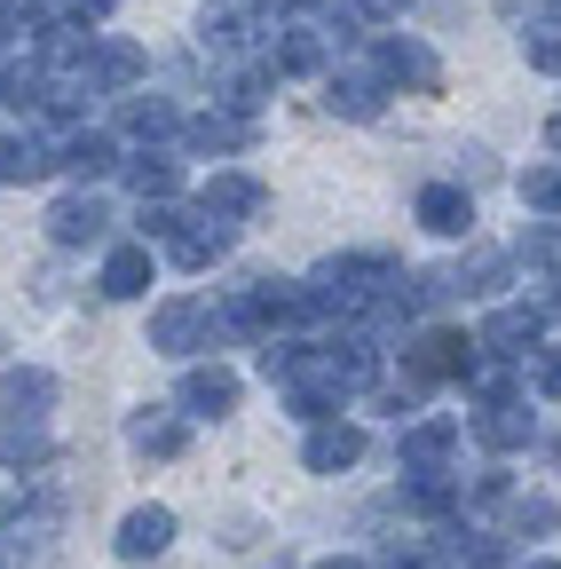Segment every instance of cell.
I'll return each instance as SVG.
<instances>
[{
  "mask_svg": "<svg viewBox=\"0 0 561 569\" xmlns=\"http://www.w3.org/2000/svg\"><path fill=\"white\" fill-rule=\"evenodd\" d=\"M40 459H48V427L40 419H9V427H0V467H9V475H24Z\"/></svg>",
  "mask_w": 561,
  "mask_h": 569,
  "instance_id": "28",
  "label": "cell"
},
{
  "mask_svg": "<svg viewBox=\"0 0 561 569\" xmlns=\"http://www.w3.org/2000/svg\"><path fill=\"white\" fill-rule=\"evenodd\" d=\"M522 261L514 253H499V246H467V261L451 269L459 277V293H474V301H490V293H507V277H514Z\"/></svg>",
  "mask_w": 561,
  "mask_h": 569,
  "instance_id": "22",
  "label": "cell"
},
{
  "mask_svg": "<svg viewBox=\"0 0 561 569\" xmlns=\"http://www.w3.org/2000/svg\"><path fill=\"white\" fill-rule=\"evenodd\" d=\"M230 246H238V222H222V213H206V206H190L182 222H174V238H167V261L174 269H214V261H230Z\"/></svg>",
  "mask_w": 561,
  "mask_h": 569,
  "instance_id": "1",
  "label": "cell"
},
{
  "mask_svg": "<svg viewBox=\"0 0 561 569\" xmlns=\"http://www.w3.org/2000/svg\"><path fill=\"white\" fill-rule=\"evenodd\" d=\"M545 142H553V151H561V111H553V119H545Z\"/></svg>",
  "mask_w": 561,
  "mask_h": 569,
  "instance_id": "39",
  "label": "cell"
},
{
  "mask_svg": "<svg viewBox=\"0 0 561 569\" xmlns=\"http://www.w3.org/2000/svg\"><path fill=\"white\" fill-rule=\"evenodd\" d=\"M63 253H72V246H103L111 238V198L103 190H63L56 206H48V222H40Z\"/></svg>",
  "mask_w": 561,
  "mask_h": 569,
  "instance_id": "3",
  "label": "cell"
},
{
  "mask_svg": "<svg viewBox=\"0 0 561 569\" xmlns=\"http://www.w3.org/2000/svg\"><path fill=\"white\" fill-rule=\"evenodd\" d=\"M499 515H507L514 538H553V530H561V507H553L545 490H507V498H499Z\"/></svg>",
  "mask_w": 561,
  "mask_h": 569,
  "instance_id": "25",
  "label": "cell"
},
{
  "mask_svg": "<svg viewBox=\"0 0 561 569\" xmlns=\"http://www.w3.org/2000/svg\"><path fill=\"white\" fill-rule=\"evenodd\" d=\"M522 63L545 71V80H561V17H530V32H522Z\"/></svg>",
  "mask_w": 561,
  "mask_h": 569,
  "instance_id": "31",
  "label": "cell"
},
{
  "mask_svg": "<svg viewBox=\"0 0 561 569\" xmlns=\"http://www.w3.org/2000/svg\"><path fill=\"white\" fill-rule=\"evenodd\" d=\"M182 443H190V411L182 403L174 411L167 403H143V411L127 419V451L134 459H182Z\"/></svg>",
  "mask_w": 561,
  "mask_h": 569,
  "instance_id": "9",
  "label": "cell"
},
{
  "mask_svg": "<svg viewBox=\"0 0 561 569\" xmlns=\"http://www.w3.org/2000/svg\"><path fill=\"white\" fill-rule=\"evenodd\" d=\"M56 174H72L80 190H96L103 174H119V134H103V127L63 134V142H56Z\"/></svg>",
  "mask_w": 561,
  "mask_h": 569,
  "instance_id": "11",
  "label": "cell"
},
{
  "mask_svg": "<svg viewBox=\"0 0 561 569\" xmlns=\"http://www.w3.org/2000/svg\"><path fill=\"white\" fill-rule=\"evenodd\" d=\"M364 56H372V71L388 88H435L443 71H435V56H428V40H364Z\"/></svg>",
  "mask_w": 561,
  "mask_h": 569,
  "instance_id": "14",
  "label": "cell"
},
{
  "mask_svg": "<svg viewBox=\"0 0 561 569\" xmlns=\"http://www.w3.org/2000/svg\"><path fill=\"white\" fill-rule=\"evenodd\" d=\"M538 332H545V325H538V309H530V301H514V309H490L474 340H482L490 356H530V348H538Z\"/></svg>",
  "mask_w": 561,
  "mask_h": 569,
  "instance_id": "21",
  "label": "cell"
},
{
  "mask_svg": "<svg viewBox=\"0 0 561 569\" xmlns=\"http://www.w3.org/2000/svg\"><path fill=\"white\" fill-rule=\"evenodd\" d=\"M545 17H561V0H545Z\"/></svg>",
  "mask_w": 561,
  "mask_h": 569,
  "instance_id": "40",
  "label": "cell"
},
{
  "mask_svg": "<svg viewBox=\"0 0 561 569\" xmlns=\"http://www.w3.org/2000/svg\"><path fill=\"white\" fill-rule=\"evenodd\" d=\"M269 96H277V63L261 56V63H238V71H230L214 103H230V111H246V119H253V111H261Z\"/></svg>",
  "mask_w": 561,
  "mask_h": 569,
  "instance_id": "27",
  "label": "cell"
},
{
  "mask_svg": "<svg viewBox=\"0 0 561 569\" xmlns=\"http://www.w3.org/2000/svg\"><path fill=\"white\" fill-rule=\"evenodd\" d=\"M357 9H364V17H372V24H395V17H403V9H411V0H357Z\"/></svg>",
  "mask_w": 561,
  "mask_h": 569,
  "instance_id": "36",
  "label": "cell"
},
{
  "mask_svg": "<svg viewBox=\"0 0 561 569\" xmlns=\"http://www.w3.org/2000/svg\"><path fill=\"white\" fill-rule=\"evenodd\" d=\"M514 261H522V269H545V277H561V230H553V222H545V230H522Z\"/></svg>",
  "mask_w": 561,
  "mask_h": 569,
  "instance_id": "33",
  "label": "cell"
},
{
  "mask_svg": "<svg viewBox=\"0 0 561 569\" xmlns=\"http://www.w3.org/2000/svg\"><path fill=\"white\" fill-rule=\"evenodd\" d=\"M530 569H561V561H530Z\"/></svg>",
  "mask_w": 561,
  "mask_h": 569,
  "instance_id": "41",
  "label": "cell"
},
{
  "mask_svg": "<svg viewBox=\"0 0 561 569\" xmlns=\"http://www.w3.org/2000/svg\"><path fill=\"white\" fill-rule=\"evenodd\" d=\"M119 174H127V190H134V198H174V190H182V174H174V159H167V151L127 159Z\"/></svg>",
  "mask_w": 561,
  "mask_h": 569,
  "instance_id": "29",
  "label": "cell"
},
{
  "mask_svg": "<svg viewBox=\"0 0 561 569\" xmlns=\"http://www.w3.org/2000/svg\"><path fill=\"white\" fill-rule=\"evenodd\" d=\"M474 356H482V340H467V332L435 325V332H419V340H411V372L428 380V388H435V380H467Z\"/></svg>",
  "mask_w": 561,
  "mask_h": 569,
  "instance_id": "8",
  "label": "cell"
},
{
  "mask_svg": "<svg viewBox=\"0 0 561 569\" xmlns=\"http://www.w3.org/2000/svg\"><path fill=\"white\" fill-rule=\"evenodd\" d=\"M96 293L103 301H143L151 293V246H103V269H96Z\"/></svg>",
  "mask_w": 561,
  "mask_h": 569,
  "instance_id": "15",
  "label": "cell"
},
{
  "mask_svg": "<svg viewBox=\"0 0 561 569\" xmlns=\"http://www.w3.org/2000/svg\"><path fill=\"white\" fill-rule=\"evenodd\" d=\"M514 190H522V206H530V213H561V159L530 167V174H522Z\"/></svg>",
  "mask_w": 561,
  "mask_h": 569,
  "instance_id": "32",
  "label": "cell"
},
{
  "mask_svg": "<svg viewBox=\"0 0 561 569\" xmlns=\"http://www.w3.org/2000/svg\"><path fill=\"white\" fill-rule=\"evenodd\" d=\"M48 403H56V372L48 365H9L0 372V411L9 419H48Z\"/></svg>",
  "mask_w": 561,
  "mask_h": 569,
  "instance_id": "20",
  "label": "cell"
},
{
  "mask_svg": "<svg viewBox=\"0 0 561 569\" xmlns=\"http://www.w3.org/2000/svg\"><path fill=\"white\" fill-rule=\"evenodd\" d=\"M411 213H419L428 238H474V190L467 182H428L411 198Z\"/></svg>",
  "mask_w": 561,
  "mask_h": 569,
  "instance_id": "10",
  "label": "cell"
},
{
  "mask_svg": "<svg viewBox=\"0 0 561 569\" xmlns=\"http://www.w3.org/2000/svg\"><path fill=\"white\" fill-rule=\"evenodd\" d=\"M119 127H127V142H174V134H182V111H174L167 96H134V103L119 111Z\"/></svg>",
  "mask_w": 561,
  "mask_h": 569,
  "instance_id": "26",
  "label": "cell"
},
{
  "mask_svg": "<svg viewBox=\"0 0 561 569\" xmlns=\"http://www.w3.org/2000/svg\"><path fill=\"white\" fill-rule=\"evenodd\" d=\"M111 546H119V561H159L174 546V507H134Z\"/></svg>",
  "mask_w": 561,
  "mask_h": 569,
  "instance_id": "18",
  "label": "cell"
},
{
  "mask_svg": "<svg viewBox=\"0 0 561 569\" xmlns=\"http://www.w3.org/2000/svg\"><path fill=\"white\" fill-rule=\"evenodd\" d=\"M317 569H372V561H364V553H324Z\"/></svg>",
  "mask_w": 561,
  "mask_h": 569,
  "instance_id": "38",
  "label": "cell"
},
{
  "mask_svg": "<svg viewBox=\"0 0 561 569\" xmlns=\"http://www.w3.org/2000/svg\"><path fill=\"white\" fill-rule=\"evenodd\" d=\"M143 48H134V40H96V56H88V71H96V88L103 96H119V88H134V80H143Z\"/></svg>",
  "mask_w": 561,
  "mask_h": 569,
  "instance_id": "24",
  "label": "cell"
},
{
  "mask_svg": "<svg viewBox=\"0 0 561 569\" xmlns=\"http://www.w3.org/2000/svg\"><path fill=\"white\" fill-rule=\"evenodd\" d=\"M388 96H395V88L372 71V56H357L348 71H332V80H324V111H332V119H357V127H364V119H380V111H388Z\"/></svg>",
  "mask_w": 561,
  "mask_h": 569,
  "instance_id": "5",
  "label": "cell"
},
{
  "mask_svg": "<svg viewBox=\"0 0 561 569\" xmlns=\"http://www.w3.org/2000/svg\"><path fill=\"white\" fill-rule=\"evenodd\" d=\"M522 388H530V365H522V356H490V348H482L474 365H467V396H474V403H514Z\"/></svg>",
  "mask_w": 561,
  "mask_h": 569,
  "instance_id": "19",
  "label": "cell"
},
{
  "mask_svg": "<svg viewBox=\"0 0 561 569\" xmlns=\"http://www.w3.org/2000/svg\"><path fill=\"white\" fill-rule=\"evenodd\" d=\"M332 40L317 32V17H293V24H277L269 32V63H277V80H317V71H332Z\"/></svg>",
  "mask_w": 561,
  "mask_h": 569,
  "instance_id": "4",
  "label": "cell"
},
{
  "mask_svg": "<svg viewBox=\"0 0 561 569\" xmlns=\"http://www.w3.org/2000/svg\"><path fill=\"white\" fill-rule=\"evenodd\" d=\"M182 142H190L198 159H238V151H253V119L230 111V103H214V111L182 119Z\"/></svg>",
  "mask_w": 561,
  "mask_h": 569,
  "instance_id": "7",
  "label": "cell"
},
{
  "mask_svg": "<svg viewBox=\"0 0 561 569\" xmlns=\"http://www.w3.org/2000/svg\"><path fill=\"white\" fill-rule=\"evenodd\" d=\"M119 9V0H63V17H72V24H103Z\"/></svg>",
  "mask_w": 561,
  "mask_h": 569,
  "instance_id": "35",
  "label": "cell"
},
{
  "mask_svg": "<svg viewBox=\"0 0 561 569\" xmlns=\"http://www.w3.org/2000/svg\"><path fill=\"white\" fill-rule=\"evenodd\" d=\"M530 309H538V325H561V284H545V293H538Z\"/></svg>",
  "mask_w": 561,
  "mask_h": 569,
  "instance_id": "37",
  "label": "cell"
},
{
  "mask_svg": "<svg viewBox=\"0 0 561 569\" xmlns=\"http://www.w3.org/2000/svg\"><path fill=\"white\" fill-rule=\"evenodd\" d=\"M56 174V142L48 134H0V182H40Z\"/></svg>",
  "mask_w": 561,
  "mask_h": 569,
  "instance_id": "23",
  "label": "cell"
},
{
  "mask_svg": "<svg viewBox=\"0 0 561 569\" xmlns=\"http://www.w3.org/2000/svg\"><path fill=\"white\" fill-rule=\"evenodd\" d=\"M357 459H364V427L357 419H317L309 443H301V467L309 475H348Z\"/></svg>",
  "mask_w": 561,
  "mask_h": 569,
  "instance_id": "12",
  "label": "cell"
},
{
  "mask_svg": "<svg viewBox=\"0 0 561 569\" xmlns=\"http://www.w3.org/2000/svg\"><path fill=\"white\" fill-rule=\"evenodd\" d=\"M467 436H474L482 451H522V443L538 436V419H530V403L514 396V403H482V419H467Z\"/></svg>",
  "mask_w": 561,
  "mask_h": 569,
  "instance_id": "17",
  "label": "cell"
},
{
  "mask_svg": "<svg viewBox=\"0 0 561 569\" xmlns=\"http://www.w3.org/2000/svg\"><path fill=\"white\" fill-rule=\"evenodd\" d=\"M206 340H214V301L174 293V301L151 309V348H159V356H198Z\"/></svg>",
  "mask_w": 561,
  "mask_h": 569,
  "instance_id": "2",
  "label": "cell"
},
{
  "mask_svg": "<svg viewBox=\"0 0 561 569\" xmlns=\"http://www.w3.org/2000/svg\"><path fill=\"white\" fill-rule=\"evenodd\" d=\"M530 388H538L545 403H561V340H553V348H530Z\"/></svg>",
  "mask_w": 561,
  "mask_h": 569,
  "instance_id": "34",
  "label": "cell"
},
{
  "mask_svg": "<svg viewBox=\"0 0 561 569\" xmlns=\"http://www.w3.org/2000/svg\"><path fill=\"white\" fill-rule=\"evenodd\" d=\"M198 48H206V56H238V48H246V17L230 9V0H214V9L198 17Z\"/></svg>",
  "mask_w": 561,
  "mask_h": 569,
  "instance_id": "30",
  "label": "cell"
},
{
  "mask_svg": "<svg viewBox=\"0 0 561 569\" xmlns=\"http://www.w3.org/2000/svg\"><path fill=\"white\" fill-rule=\"evenodd\" d=\"M198 206L222 213V222H253V213L269 206V190H261V174H246V167H214V174H206V190H198Z\"/></svg>",
  "mask_w": 561,
  "mask_h": 569,
  "instance_id": "13",
  "label": "cell"
},
{
  "mask_svg": "<svg viewBox=\"0 0 561 569\" xmlns=\"http://www.w3.org/2000/svg\"><path fill=\"white\" fill-rule=\"evenodd\" d=\"M174 403H182L190 419H230V411H238V372H230V365H190Z\"/></svg>",
  "mask_w": 561,
  "mask_h": 569,
  "instance_id": "16",
  "label": "cell"
},
{
  "mask_svg": "<svg viewBox=\"0 0 561 569\" xmlns=\"http://www.w3.org/2000/svg\"><path fill=\"white\" fill-rule=\"evenodd\" d=\"M459 443H467L459 419H411L403 443H395V459H403V475H443L459 459Z\"/></svg>",
  "mask_w": 561,
  "mask_h": 569,
  "instance_id": "6",
  "label": "cell"
}]
</instances>
